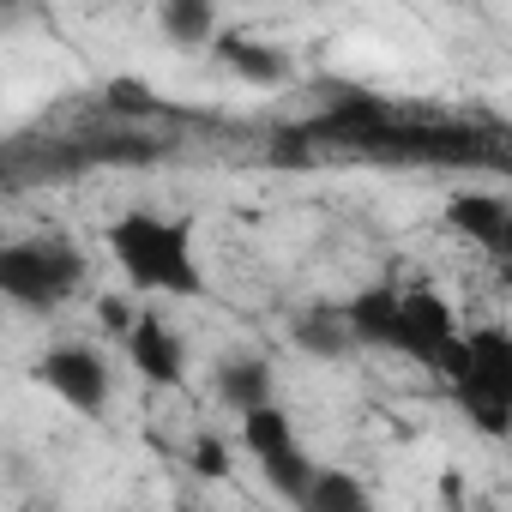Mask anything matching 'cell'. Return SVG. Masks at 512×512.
<instances>
[{"label":"cell","instance_id":"1","mask_svg":"<svg viewBox=\"0 0 512 512\" xmlns=\"http://www.w3.org/2000/svg\"><path fill=\"white\" fill-rule=\"evenodd\" d=\"M103 247L115 272L127 278V290L139 296H175V302H199L205 296V272H199V247H193V217H163V211H121L103 229Z\"/></svg>","mask_w":512,"mask_h":512},{"label":"cell","instance_id":"2","mask_svg":"<svg viewBox=\"0 0 512 512\" xmlns=\"http://www.w3.org/2000/svg\"><path fill=\"white\" fill-rule=\"evenodd\" d=\"M446 386L482 440H512V332L506 326L464 332V362Z\"/></svg>","mask_w":512,"mask_h":512},{"label":"cell","instance_id":"3","mask_svg":"<svg viewBox=\"0 0 512 512\" xmlns=\"http://www.w3.org/2000/svg\"><path fill=\"white\" fill-rule=\"evenodd\" d=\"M85 284V253L61 235H31L0 247V296L25 314H55Z\"/></svg>","mask_w":512,"mask_h":512},{"label":"cell","instance_id":"4","mask_svg":"<svg viewBox=\"0 0 512 512\" xmlns=\"http://www.w3.org/2000/svg\"><path fill=\"white\" fill-rule=\"evenodd\" d=\"M235 422H241V452H247L253 464H260V476L272 482V494L308 512V488H314L320 464H314V458H308V446L296 440V422H290V410L272 398V404L247 410V416H235Z\"/></svg>","mask_w":512,"mask_h":512},{"label":"cell","instance_id":"5","mask_svg":"<svg viewBox=\"0 0 512 512\" xmlns=\"http://www.w3.org/2000/svg\"><path fill=\"white\" fill-rule=\"evenodd\" d=\"M392 356L452 380L458 362H464V326H458L452 302L434 296V290H404V320H398V350Z\"/></svg>","mask_w":512,"mask_h":512},{"label":"cell","instance_id":"6","mask_svg":"<svg viewBox=\"0 0 512 512\" xmlns=\"http://www.w3.org/2000/svg\"><path fill=\"white\" fill-rule=\"evenodd\" d=\"M31 374H37V386H49L73 416H103L109 398H115V374H109L103 350H91V344H49Z\"/></svg>","mask_w":512,"mask_h":512},{"label":"cell","instance_id":"7","mask_svg":"<svg viewBox=\"0 0 512 512\" xmlns=\"http://www.w3.org/2000/svg\"><path fill=\"white\" fill-rule=\"evenodd\" d=\"M121 344H127V362H133V374H139L145 386L175 392V386L187 380V344H181V332H175L163 314L139 308V320H133V332H127Z\"/></svg>","mask_w":512,"mask_h":512},{"label":"cell","instance_id":"8","mask_svg":"<svg viewBox=\"0 0 512 512\" xmlns=\"http://www.w3.org/2000/svg\"><path fill=\"white\" fill-rule=\"evenodd\" d=\"M440 223H446L458 241L482 247V253H506V235H512V205H506L500 193L458 187V193H446V205H440Z\"/></svg>","mask_w":512,"mask_h":512},{"label":"cell","instance_id":"9","mask_svg":"<svg viewBox=\"0 0 512 512\" xmlns=\"http://www.w3.org/2000/svg\"><path fill=\"white\" fill-rule=\"evenodd\" d=\"M211 55H217L241 85H253V91H278V85L296 79V55H290V49H278V43H266V37H247V31H217V37H211Z\"/></svg>","mask_w":512,"mask_h":512},{"label":"cell","instance_id":"10","mask_svg":"<svg viewBox=\"0 0 512 512\" xmlns=\"http://www.w3.org/2000/svg\"><path fill=\"white\" fill-rule=\"evenodd\" d=\"M338 308L356 332V350H398V320H404V290L398 284H368V290L344 296Z\"/></svg>","mask_w":512,"mask_h":512},{"label":"cell","instance_id":"11","mask_svg":"<svg viewBox=\"0 0 512 512\" xmlns=\"http://www.w3.org/2000/svg\"><path fill=\"white\" fill-rule=\"evenodd\" d=\"M211 392L229 416H247V410H260L278 398V368L266 356H223L211 368Z\"/></svg>","mask_w":512,"mask_h":512},{"label":"cell","instance_id":"12","mask_svg":"<svg viewBox=\"0 0 512 512\" xmlns=\"http://www.w3.org/2000/svg\"><path fill=\"white\" fill-rule=\"evenodd\" d=\"M157 25L175 49H211L217 25V0H157Z\"/></svg>","mask_w":512,"mask_h":512},{"label":"cell","instance_id":"13","mask_svg":"<svg viewBox=\"0 0 512 512\" xmlns=\"http://www.w3.org/2000/svg\"><path fill=\"white\" fill-rule=\"evenodd\" d=\"M296 350H302V356H320V362L350 356V350H356V332H350L344 308H314V314H302V320H296Z\"/></svg>","mask_w":512,"mask_h":512},{"label":"cell","instance_id":"14","mask_svg":"<svg viewBox=\"0 0 512 512\" xmlns=\"http://www.w3.org/2000/svg\"><path fill=\"white\" fill-rule=\"evenodd\" d=\"M368 506H374V494H368L362 476H350L338 464H320V476L308 488V512H368Z\"/></svg>","mask_w":512,"mask_h":512},{"label":"cell","instance_id":"15","mask_svg":"<svg viewBox=\"0 0 512 512\" xmlns=\"http://www.w3.org/2000/svg\"><path fill=\"white\" fill-rule=\"evenodd\" d=\"M103 103H109V115H121V121H133V127H145L151 115H163V97L151 91V85H139V79H109V91H103Z\"/></svg>","mask_w":512,"mask_h":512},{"label":"cell","instance_id":"16","mask_svg":"<svg viewBox=\"0 0 512 512\" xmlns=\"http://www.w3.org/2000/svg\"><path fill=\"white\" fill-rule=\"evenodd\" d=\"M187 464H193L205 482H223V476H229V440H217V434H193Z\"/></svg>","mask_w":512,"mask_h":512},{"label":"cell","instance_id":"17","mask_svg":"<svg viewBox=\"0 0 512 512\" xmlns=\"http://www.w3.org/2000/svg\"><path fill=\"white\" fill-rule=\"evenodd\" d=\"M97 320H103V332H109V338H127V332H133V320H139V308H133L127 296H97Z\"/></svg>","mask_w":512,"mask_h":512},{"label":"cell","instance_id":"18","mask_svg":"<svg viewBox=\"0 0 512 512\" xmlns=\"http://www.w3.org/2000/svg\"><path fill=\"white\" fill-rule=\"evenodd\" d=\"M506 260H512V235H506Z\"/></svg>","mask_w":512,"mask_h":512},{"label":"cell","instance_id":"19","mask_svg":"<svg viewBox=\"0 0 512 512\" xmlns=\"http://www.w3.org/2000/svg\"><path fill=\"white\" fill-rule=\"evenodd\" d=\"M7 7H19V0H7Z\"/></svg>","mask_w":512,"mask_h":512}]
</instances>
